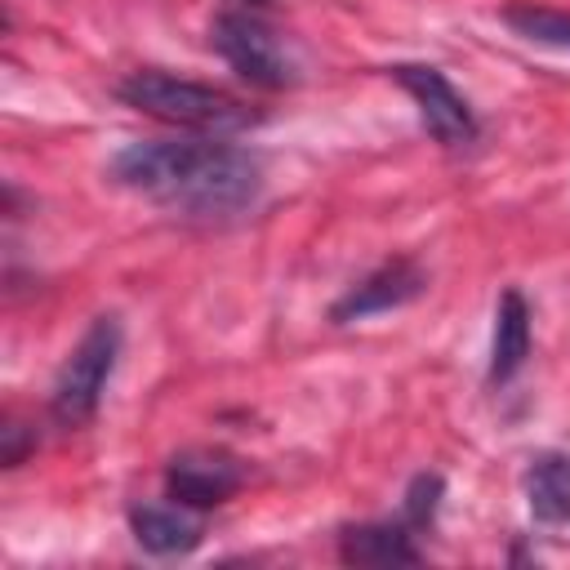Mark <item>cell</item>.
<instances>
[{
  "label": "cell",
  "mask_w": 570,
  "mask_h": 570,
  "mask_svg": "<svg viewBox=\"0 0 570 570\" xmlns=\"http://www.w3.org/2000/svg\"><path fill=\"white\" fill-rule=\"evenodd\" d=\"M116 352H120V325L111 316H98L85 330V338L71 347V356L58 370V383H53V419L62 428H80V423L94 419V410L102 401V387L111 379Z\"/></svg>",
  "instance_id": "cell-3"
},
{
  "label": "cell",
  "mask_w": 570,
  "mask_h": 570,
  "mask_svg": "<svg viewBox=\"0 0 570 570\" xmlns=\"http://www.w3.org/2000/svg\"><path fill=\"white\" fill-rule=\"evenodd\" d=\"M111 174L129 191H142L147 200L187 218H232L254 205L263 187V169L249 151L191 138L134 142L111 160Z\"/></svg>",
  "instance_id": "cell-1"
},
{
  "label": "cell",
  "mask_w": 570,
  "mask_h": 570,
  "mask_svg": "<svg viewBox=\"0 0 570 570\" xmlns=\"http://www.w3.org/2000/svg\"><path fill=\"white\" fill-rule=\"evenodd\" d=\"M120 98L165 125H183V129H240L249 125V107L223 89L196 85V80H178L165 71H134L129 80H120Z\"/></svg>",
  "instance_id": "cell-2"
},
{
  "label": "cell",
  "mask_w": 570,
  "mask_h": 570,
  "mask_svg": "<svg viewBox=\"0 0 570 570\" xmlns=\"http://www.w3.org/2000/svg\"><path fill=\"white\" fill-rule=\"evenodd\" d=\"M419 289H423V272H419L414 263H405V258L383 263V267L370 272L347 298L334 303V321H352V316H370V312L401 307V303H410Z\"/></svg>",
  "instance_id": "cell-7"
},
{
  "label": "cell",
  "mask_w": 570,
  "mask_h": 570,
  "mask_svg": "<svg viewBox=\"0 0 570 570\" xmlns=\"http://www.w3.org/2000/svg\"><path fill=\"white\" fill-rule=\"evenodd\" d=\"M343 561L352 566H410L419 548L401 525H352L343 534Z\"/></svg>",
  "instance_id": "cell-10"
},
{
  "label": "cell",
  "mask_w": 570,
  "mask_h": 570,
  "mask_svg": "<svg viewBox=\"0 0 570 570\" xmlns=\"http://www.w3.org/2000/svg\"><path fill=\"white\" fill-rule=\"evenodd\" d=\"M525 494H530V512L539 521H548V525L570 521V459L543 454L525 476Z\"/></svg>",
  "instance_id": "cell-11"
},
{
  "label": "cell",
  "mask_w": 570,
  "mask_h": 570,
  "mask_svg": "<svg viewBox=\"0 0 570 570\" xmlns=\"http://www.w3.org/2000/svg\"><path fill=\"white\" fill-rule=\"evenodd\" d=\"M392 76L401 80V89L419 102V116L428 125V134L445 147H468L476 138V120L463 102V94L436 71V67H419V62H401L392 67Z\"/></svg>",
  "instance_id": "cell-5"
},
{
  "label": "cell",
  "mask_w": 570,
  "mask_h": 570,
  "mask_svg": "<svg viewBox=\"0 0 570 570\" xmlns=\"http://www.w3.org/2000/svg\"><path fill=\"white\" fill-rule=\"evenodd\" d=\"M129 525H134V539L156 557L187 552L200 543V521L183 503H138L129 512Z\"/></svg>",
  "instance_id": "cell-8"
},
{
  "label": "cell",
  "mask_w": 570,
  "mask_h": 570,
  "mask_svg": "<svg viewBox=\"0 0 570 570\" xmlns=\"http://www.w3.org/2000/svg\"><path fill=\"white\" fill-rule=\"evenodd\" d=\"M508 22H512L517 31H525L530 40H543V45H570V13L534 9V4H512V9H508Z\"/></svg>",
  "instance_id": "cell-12"
},
{
  "label": "cell",
  "mask_w": 570,
  "mask_h": 570,
  "mask_svg": "<svg viewBox=\"0 0 570 570\" xmlns=\"http://www.w3.org/2000/svg\"><path fill=\"white\" fill-rule=\"evenodd\" d=\"M236 485H240V463L227 450H183L165 472V490L183 508H214L232 499Z\"/></svg>",
  "instance_id": "cell-6"
},
{
  "label": "cell",
  "mask_w": 570,
  "mask_h": 570,
  "mask_svg": "<svg viewBox=\"0 0 570 570\" xmlns=\"http://www.w3.org/2000/svg\"><path fill=\"white\" fill-rule=\"evenodd\" d=\"M530 352V307L517 289H508L499 298V312H494V347H490V379L494 383H508L521 361Z\"/></svg>",
  "instance_id": "cell-9"
},
{
  "label": "cell",
  "mask_w": 570,
  "mask_h": 570,
  "mask_svg": "<svg viewBox=\"0 0 570 570\" xmlns=\"http://www.w3.org/2000/svg\"><path fill=\"white\" fill-rule=\"evenodd\" d=\"M209 40L227 58V67L240 71L249 85H258V89H285V85H294V62H289L281 36L258 13H249V9L218 13Z\"/></svg>",
  "instance_id": "cell-4"
},
{
  "label": "cell",
  "mask_w": 570,
  "mask_h": 570,
  "mask_svg": "<svg viewBox=\"0 0 570 570\" xmlns=\"http://www.w3.org/2000/svg\"><path fill=\"white\" fill-rule=\"evenodd\" d=\"M436 494H441V481L436 476H419L414 481V490H410V503H405V512H410V521H432V512H436Z\"/></svg>",
  "instance_id": "cell-13"
}]
</instances>
